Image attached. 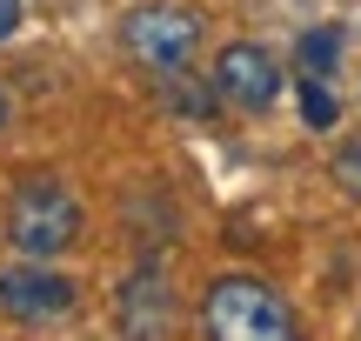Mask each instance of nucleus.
Wrapping results in <instances>:
<instances>
[{"mask_svg": "<svg viewBox=\"0 0 361 341\" xmlns=\"http://www.w3.org/2000/svg\"><path fill=\"white\" fill-rule=\"evenodd\" d=\"M161 80V94H168V107L180 120H207V107H214V94L207 87H188V80H180V67H168V74H154Z\"/></svg>", "mask_w": 361, "mask_h": 341, "instance_id": "nucleus-8", "label": "nucleus"}, {"mask_svg": "<svg viewBox=\"0 0 361 341\" xmlns=\"http://www.w3.org/2000/svg\"><path fill=\"white\" fill-rule=\"evenodd\" d=\"M328 174H335V187H341L348 201H361V134H355V141H341V147H335V161H328Z\"/></svg>", "mask_w": 361, "mask_h": 341, "instance_id": "nucleus-9", "label": "nucleus"}, {"mask_svg": "<svg viewBox=\"0 0 361 341\" xmlns=\"http://www.w3.org/2000/svg\"><path fill=\"white\" fill-rule=\"evenodd\" d=\"M0 128H7V94H0Z\"/></svg>", "mask_w": 361, "mask_h": 341, "instance_id": "nucleus-12", "label": "nucleus"}, {"mask_svg": "<svg viewBox=\"0 0 361 341\" xmlns=\"http://www.w3.org/2000/svg\"><path fill=\"white\" fill-rule=\"evenodd\" d=\"M207 341H301V321L261 275H221L201 302Z\"/></svg>", "mask_w": 361, "mask_h": 341, "instance_id": "nucleus-1", "label": "nucleus"}, {"mask_svg": "<svg viewBox=\"0 0 361 341\" xmlns=\"http://www.w3.org/2000/svg\"><path fill=\"white\" fill-rule=\"evenodd\" d=\"M13 27H20V0H0V40H7Z\"/></svg>", "mask_w": 361, "mask_h": 341, "instance_id": "nucleus-11", "label": "nucleus"}, {"mask_svg": "<svg viewBox=\"0 0 361 341\" xmlns=\"http://www.w3.org/2000/svg\"><path fill=\"white\" fill-rule=\"evenodd\" d=\"M214 87L221 101H234L241 114H268L274 94H281V67H274L268 47H255V40H228L214 61Z\"/></svg>", "mask_w": 361, "mask_h": 341, "instance_id": "nucleus-4", "label": "nucleus"}, {"mask_svg": "<svg viewBox=\"0 0 361 341\" xmlns=\"http://www.w3.org/2000/svg\"><path fill=\"white\" fill-rule=\"evenodd\" d=\"M121 335L128 341H168L174 335V288L161 268H134V281L121 288Z\"/></svg>", "mask_w": 361, "mask_h": 341, "instance_id": "nucleus-6", "label": "nucleus"}, {"mask_svg": "<svg viewBox=\"0 0 361 341\" xmlns=\"http://www.w3.org/2000/svg\"><path fill=\"white\" fill-rule=\"evenodd\" d=\"M74 308V281L47 261H27V268H7L0 275V315L13 321H61Z\"/></svg>", "mask_w": 361, "mask_h": 341, "instance_id": "nucleus-5", "label": "nucleus"}, {"mask_svg": "<svg viewBox=\"0 0 361 341\" xmlns=\"http://www.w3.org/2000/svg\"><path fill=\"white\" fill-rule=\"evenodd\" d=\"M335 61H341V27H314V34H301L295 67L308 80H328V74H335Z\"/></svg>", "mask_w": 361, "mask_h": 341, "instance_id": "nucleus-7", "label": "nucleus"}, {"mask_svg": "<svg viewBox=\"0 0 361 341\" xmlns=\"http://www.w3.org/2000/svg\"><path fill=\"white\" fill-rule=\"evenodd\" d=\"M335 114L341 107H335V94H328V80H308V87H301V120L322 134V128H335Z\"/></svg>", "mask_w": 361, "mask_h": 341, "instance_id": "nucleus-10", "label": "nucleus"}, {"mask_svg": "<svg viewBox=\"0 0 361 341\" xmlns=\"http://www.w3.org/2000/svg\"><path fill=\"white\" fill-rule=\"evenodd\" d=\"M7 241L27 261H54L80 241V201L67 194L54 174H27L7 201Z\"/></svg>", "mask_w": 361, "mask_h": 341, "instance_id": "nucleus-2", "label": "nucleus"}, {"mask_svg": "<svg viewBox=\"0 0 361 341\" xmlns=\"http://www.w3.org/2000/svg\"><path fill=\"white\" fill-rule=\"evenodd\" d=\"M121 40H128V54L141 67L168 74V67H188L194 61V47H201V20H194L188 7H174V0H147V7L128 13Z\"/></svg>", "mask_w": 361, "mask_h": 341, "instance_id": "nucleus-3", "label": "nucleus"}]
</instances>
